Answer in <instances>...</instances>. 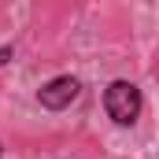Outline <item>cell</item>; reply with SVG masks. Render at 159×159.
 <instances>
[{
  "label": "cell",
  "mask_w": 159,
  "mask_h": 159,
  "mask_svg": "<svg viewBox=\"0 0 159 159\" xmlns=\"http://www.w3.org/2000/svg\"><path fill=\"white\" fill-rule=\"evenodd\" d=\"M104 111L115 126H133L144 111V100H141V89L126 78H115L104 89Z\"/></svg>",
  "instance_id": "cell-1"
},
{
  "label": "cell",
  "mask_w": 159,
  "mask_h": 159,
  "mask_svg": "<svg viewBox=\"0 0 159 159\" xmlns=\"http://www.w3.org/2000/svg\"><path fill=\"white\" fill-rule=\"evenodd\" d=\"M78 96H81V81L74 78V74H59V78L44 81L37 89V104L44 111H67Z\"/></svg>",
  "instance_id": "cell-2"
},
{
  "label": "cell",
  "mask_w": 159,
  "mask_h": 159,
  "mask_svg": "<svg viewBox=\"0 0 159 159\" xmlns=\"http://www.w3.org/2000/svg\"><path fill=\"white\" fill-rule=\"evenodd\" d=\"M11 56H15V48H11V44H0V67H4Z\"/></svg>",
  "instance_id": "cell-3"
},
{
  "label": "cell",
  "mask_w": 159,
  "mask_h": 159,
  "mask_svg": "<svg viewBox=\"0 0 159 159\" xmlns=\"http://www.w3.org/2000/svg\"><path fill=\"white\" fill-rule=\"evenodd\" d=\"M0 156H4V144H0Z\"/></svg>",
  "instance_id": "cell-4"
}]
</instances>
